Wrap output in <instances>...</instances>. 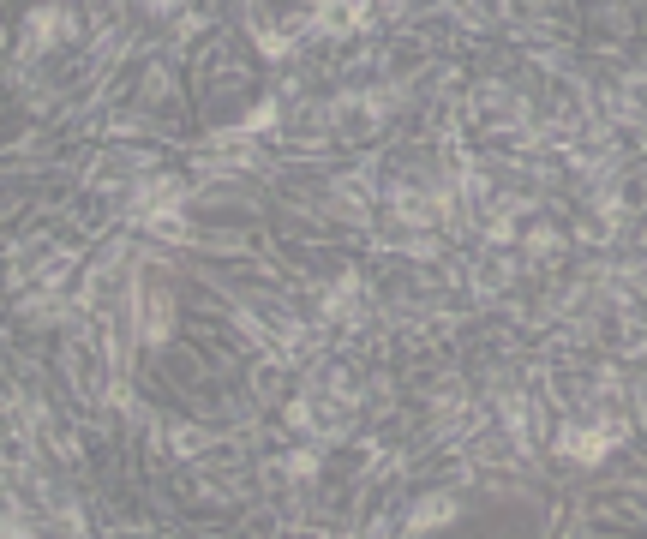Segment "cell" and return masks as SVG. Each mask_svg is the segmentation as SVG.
I'll use <instances>...</instances> for the list:
<instances>
[{"instance_id":"cell-1","label":"cell","mask_w":647,"mask_h":539,"mask_svg":"<svg viewBox=\"0 0 647 539\" xmlns=\"http://www.w3.org/2000/svg\"><path fill=\"white\" fill-rule=\"evenodd\" d=\"M126 216L138 228H150L156 240H186V186L180 180H144L126 204Z\"/></svg>"},{"instance_id":"cell-2","label":"cell","mask_w":647,"mask_h":539,"mask_svg":"<svg viewBox=\"0 0 647 539\" xmlns=\"http://www.w3.org/2000/svg\"><path fill=\"white\" fill-rule=\"evenodd\" d=\"M618 444H630V432H624V420H600V426H564L558 432V456L564 462H582V468H600Z\"/></svg>"},{"instance_id":"cell-3","label":"cell","mask_w":647,"mask_h":539,"mask_svg":"<svg viewBox=\"0 0 647 539\" xmlns=\"http://www.w3.org/2000/svg\"><path fill=\"white\" fill-rule=\"evenodd\" d=\"M306 24L324 30V36H354V30L372 24V0H312V18Z\"/></svg>"},{"instance_id":"cell-4","label":"cell","mask_w":647,"mask_h":539,"mask_svg":"<svg viewBox=\"0 0 647 539\" xmlns=\"http://www.w3.org/2000/svg\"><path fill=\"white\" fill-rule=\"evenodd\" d=\"M456 510H462V504H456L450 492H432V498H420V504L408 510V534H438L444 522H456Z\"/></svg>"},{"instance_id":"cell-5","label":"cell","mask_w":647,"mask_h":539,"mask_svg":"<svg viewBox=\"0 0 647 539\" xmlns=\"http://www.w3.org/2000/svg\"><path fill=\"white\" fill-rule=\"evenodd\" d=\"M138 300H144V324H138V336H144V348H162V342H168V318H174V312H168L162 288H144Z\"/></svg>"},{"instance_id":"cell-6","label":"cell","mask_w":647,"mask_h":539,"mask_svg":"<svg viewBox=\"0 0 647 539\" xmlns=\"http://www.w3.org/2000/svg\"><path fill=\"white\" fill-rule=\"evenodd\" d=\"M54 30H60V12H54V6H36V12H30V24H24V42H30V48H42Z\"/></svg>"},{"instance_id":"cell-7","label":"cell","mask_w":647,"mask_h":539,"mask_svg":"<svg viewBox=\"0 0 647 539\" xmlns=\"http://www.w3.org/2000/svg\"><path fill=\"white\" fill-rule=\"evenodd\" d=\"M204 444H210V438H204L198 426H174V432H168V450H180V456H198Z\"/></svg>"},{"instance_id":"cell-8","label":"cell","mask_w":647,"mask_h":539,"mask_svg":"<svg viewBox=\"0 0 647 539\" xmlns=\"http://www.w3.org/2000/svg\"><path fill=\"white\" fill-rule=\"evenodd\" d=\"M276 114H282V108H276V102L264 96V102H258V108H252V114L240 120V132H270V126H276Z\"/></svg>"},{"instance_id":"cell-9","label":"cell","mask_w":647,"mask_h":539,"mask_svg":"<svg viewBox=\"0 0 647 539\" xmlns=\"http://www.w3.org/2000/svg\"><path fill=\"white\" fill-rule=\"evenodd\" d=\"M258 48H264V60H282L288 54V30H264L258 24Z\"/></svg>"},{"instance_id":"cell-10","label":"cell","mask_w":647,"mask_h":539,"mask_svg":"<svg viewBox=\"0 0 647 539\" xmlns=\"http://www.w3.org/2000/svg\"><path fill=\"white\" fill-rule=\"evenodd\" d=\"M528 246H534V252H558V234H552V228H534Z\"/></svg>"},{"instance_id":"cell-11","label":"cell","mask_w":647,"mask_h":539,"mask_svg":"<svg viewBox=\"0 0 647 539\" xmlns=\"http://www.w3.org/2000/svg\"><path fill=\"white\" fill-rule=\"evenodd\" d=\"M288 474H294V480H306V474H318V456H288Z\"/></svg>"},{"instance_id":"cell-12","label":"cell","mask_w":647,"mask_h":539,"mask_svg":"<svg viewBox=\"0 0 647 539\" xmlns=\"http://www.w3.org/2000/svg\"><path fill=\"white\" fill-rule=\"evenodd\" d=\"M144 6H150V12H168V6H174V0H144Z\"/></svg>"}]
</instances>
